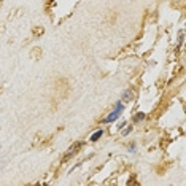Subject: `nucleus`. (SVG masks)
<instances>
[{"instance_id":"1","label":"nucleus","mask_w":186,"mask_h":186,"mask_svg":"<svg viewBox=\"0 0 186 186\" xmlns=\"http://www.w3.org/2000/svg\"><path fill=\"white\" fill-rule=\"evenodd\" d=\"M81 146H83V142H77L75 145H72V146L69 148V151L65 153V156L62 157V162H67L72 156H75V154L80 151V148H81Z\"/></svg>"},{"instance_id":"2","label":"nucleus","mask_w":186,"mask_h":186,"mask_svg":"<svg viewBox=\"0 0 186 186\" xmlns=\"http://www.w3.org/2000/svg\"><path fill=\"white\" fill-rule=\"evenodd\" d=\"M119 113H121V110H118L116 108V111H113V113H110L105 119H102V123L104 124H108V123H113L115 119H118V116H119Z\"/></svg>"},{"instance_id":"3","label":"nucleus","mask_w":186,"mask_h":186,"mask_svg":"<svg viewBox=\"0 0 186 186\" xmlns=\"http://www.w3.org/2000/svg\"><path fill=\"white\" fill-rule=\"evenodd\" d=\"M102 134H104V131H97V132H94V134H92V137H91V142H97L99 138L102 137Z\"/></svg>"},{"instance_id":"4","label":"nucleus","mask_w":186,"mask_h":186,"mask_svg":"<svg viewBox=\"0 0 186 186\" xmlns=\"http://www.w3.org/2000/svg\"><path fill=\"white\" fill-rule=\"evenodd\" d=\"M131 99H132V92H131V91H126L124 94H123V100H124V102H129Z\"/></svg>"},{"instance_id":"5","label":"nucleus","mask_w":186,"mask_h":186,"mask_svg":"<svg viewBox=\"0 0 186 186\" xmlns=\"http://www.w3.org/2000/svg\"><path fill=\"white\" fill-rule=\"evenodd\" d=\"M142 119H145V113H137L134 116V121H142Z\"/></svg>"}]
</instances>
